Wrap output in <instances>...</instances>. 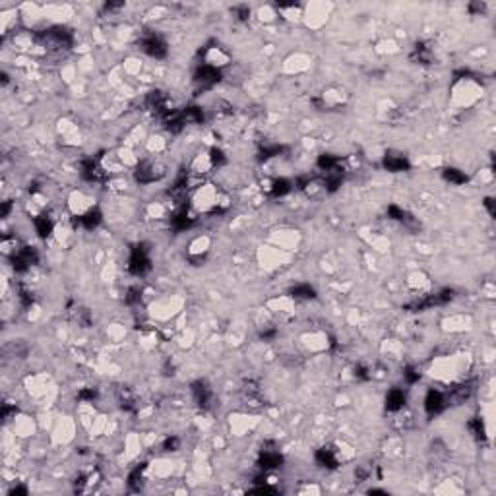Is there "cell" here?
Listing matches in <instances>:
<instances>
[{"label": "cell", "instance_id": "21", "mask_svg": "<svg viewBox=\"0 0 496 496\" xmlns=\"http://www.w3.org/2000/svg\"><path fill=\"white\" fill-rule=\"evenodd\" d=\"M444 178L454 182V184H463L467 182V174H463L459 169H444Z\"/></svg>", "mask_w": 496, "mask_h": 496}, {"label": "cell", "instance_id": "22", "mask_svg": "<svg viewBox=\"0 0 496 496\" xmlns=\"http://www.w3.org/2000/svg\"><path fill=\"white\" fill-rule=\"evenodd\" d=\"M291 192V182L289 180H285V178H279V180H275L273 182V186H272V196H285V194H289Z\"/></svg>", "mask_w": 496, "mask_h": 496}, {"label": "cell", "instance_id": "25", "mask_svg": "<svg viewBox=\"0 0 496 496\" xmlns=\"http://www.w3.org/2000/svg\"><path fill=\"white\" fill-rule=\"evenodd\" d=\"M142 471H144V467H136L132 475H130V481L128 484L132 486V488H140V484H142Z\"/></svg>", "mask_w": 496, "mask_h": 496}, {"label": "cell", "instance_id": "24", "mask_svg": "<svg viewBox=\"0 0 496 496\" xmlns=\"http://www.w3.org/2000/svg\"><path fill=\"white\" fill-rule=\"evenodd\" d=\"M469 430L473 432L475 438H484V426H483V421H481V419H473V421H469Z\"/></svg>", "mask_w": 496, "mask_h": 496}, {"label": "cell", "instance_id": "7", "mask_svg": "<svg viewBox=\"0 0 496 496\" xmlns=\"http://www.w3.org/2000/svg\"><path fill=\"white\" fill-rule=\"evenodd\" d=\"M14 270L16 272H25L29 266H33L35 262H37V252H35V248L31 246H25L22 250H18V254L14 256Z\"/></svg>", "mask_w": 496, "mask_h": 496}, {"label": "cell", "instance_id": "9", "mask_svg": "<svg viewBox=\"0 0 496 496\" xmlns=\"http://www.w3.org/2000/svg\"><path fill=\"white\" fill-rule=\"evenodd\" d=\"M192 394H194V399H196V403H198L200 407H210V403H211V390L208 388V384L206 382H202V380H198V382H194L192 384Z\"/></svg>", "mask_w": 496, "mask_h": 496}, {"label": "cell", "instance_id": "30", "mask_svg": "<svg viewBox=\"0 0 496 496\" xmlns=\"http://www.w3.org/2000/svg\"><path fill=\"white\" fill-rule=\"evenodd\" d=\"M95 396H97V392H95L93 388H89V390H84V392H80V399H93Z\"/></svg>", "mask_w": 496, "mask_h": 496}, {"label": "cell", "instance_id": "12", "mask_svg": "<svg viewBox=\"0 0 496 496\" xmlns=\"http://www.w3.org/2000/svg\"><path fill=\"white\" fill-rule=\"evenodd\" d=\"M405 405V394L401 390H390L388 396H386V409L388 411H399L401 407Z\"/></svg>", "mask_w": 496, "mask_h": 496}, {"label": "cell", "instance_id": "4", "mask_svg": "<svg viewBox=\"0 0 496 496\" xmlns=\"http://www.w3.org/2000/svg\"><path fill=\"white\" fill-rule=\"evenodd\" d=\"M140 47H142V50H144L146 54L153 56V58H163V56H167V43H165L159 35H155V33L144 35L142 41H140Z\"/></svg>", "mask_w": 496, "mask_h": 496}, {"label": "cell", "instance_id": "32", "mask_svg": "<svg viewBox=\"0 0 496 496\" xmlns=\"http://www.w3.org/2000/svg\"><path fill=\"white\" fill-rule=\"evenodd\" d=\"M236 10H238V18H240V20H246L248 14H250V10H248L246 6H240V8H236Z\"/></svg>", "mask_w": 496, "mask_h": 496}, {"label": "cell", "instance_id": "28", "mask_svg": "<svg viewBox=\"0 0 496 496\" xmlns=\"http://www.w3.org/2000/svg\"><path fill=\"white\" fill-rule=\"evenodd\" d=\"M138 300H140V289H138V287H132V289L128 291L126 302H128V304H134V302H138Z\"/></svg>", "mask_w": 496, "mask_h": 496}, {"label": "cell", "instance_id": "27", "mask_svg": "<svg viewBox=\"0 0 496 496\" xmlns=\"http://www.w3.org/2000/svg\"><path fill=\"white\" fill-rule=\"evenodd\" d=\"M210 153H211L210 159H211V165H213V167H219V165H223L225 163L223 151H219V149H211Z\"/></svg>", "mask_w": 496, "mask_h": 496}, {"label": "cell", "instance_id": "31", "mask_svg": "<svg viewBox=\"0 0 496 496\" xmlns=\"http://www.w3.org/2000/svg\"><path fill=\"white\" fill-rule=\"evenodd\" d=\"M355 376H357V378H360V380H368V374H366V368H362V366L355 370Z\"/></svg>", "mask_w": 496, "mask_h": 496}, {"label": "cell", "instance_id": "20", "mask_svg": "<svg viewBox=\"0 0 496 496\" xmlns=\"http://www.w3.org/2000/svg\"><path fill=\"white\" fill-rule=\"evenodd\" d=\"M471 394H473L471 384H461V386H458V388H454V390H452V397H454V401H458V403L465 401V399L471 396Z\"/></svg>", "mask_w": 496, "mask_h": 496}, {"label": "cell", "instance_id": "23", "mask_svg": "<svg viewBox=\"0 0 496 496\" xmlns=\"http://www.w3.org/2000/svg\"><path fill=\"white\" fill-rule=\"evenodd\" d=\"M430 56H432L430 49H428V47H424L422 43L415 47V52H413V58H415V60L422 62V64H428V62H430Z\"/></svg>", "mask_w": 496, "mask_h": 496}, {"label": "cell", "instance_id": "26", "mask_svg": "<svg viewBox=\"0 0 496 496\" xmlns=\"http://www.w3.org/2000/svg\"><path fill=\"white\" fill-rule=\"evenodd\" d=\"M403 378L409 382V384H415V382H419V378H421V374L417 372L415 366H407L405 372H403Z\"/></svg>", "mask_w": 496, "mask_h": 496}, {"label": "cell", "instance_id": "2", "mask_svg": "<svg viewBox=\"0 0 496 496\" xmlns=\"http://www.w3.org/2000/svg\"><path fill=\"white\" fill-rule=\"evenodd\" d=\"M128 270L134 273V275H144V273H148L151 270V260H149L146 244H138V246L132 248L130 262H128Z\"/></svg>", "mask_w": 496, "mask_h": 496}, {"label": "cell", "instance_id": "18", "mask_svg": "<svg viewBox=\"0 0 496 496\" xmlns=\"http://www.w3.org/2000/svg\"><path fill=\"white\" fill-rule=\"evenodd\" d=\"M180 114H182V120H184V124L186 122L200 124L202 120H204V112H202L200 107H186Z\"/></svg>", "mask_w": 496, "mask_h": 496}, {"label": "cell", "instance_id": "33", "mask_svg": "<svg viewBox=\"0 0 496 496\" xmlns=\"http://www.w3.org/2000/svg\"><path fill=\"white\" fill-rule=\"evenodd\" d=\"M484 206H486V210H488V213H490V215H494V208H492V198H486V200H484Z\"/></svg>", "mask_w": 496, "mask_h": 496}, {"label": "cell", "instance_id": "29", "mask_svg": "<svg viewBox=\"0 0 496 496\" xmlns=\"http://www.w3.org/2000/svg\"><path fill=\"white\" fill-rule=\"evenodd\" d=\"M178 444H180V442H178V438H174V436H173V438H167V440H165L163 448H165L167 452H171V450H176V448H178Z\"/></svg>", "mask_w": 496, "mask_h": 496}, {"label": "cell", "instance_id": "8", "mask_svg": "<svg viewBox=\"0 0 496 496\" xmlns=\"http://www.w3.org/2000/svg\"><path fill=\"white\" fill-rule=\"evenodd\" d=\"M82 176L89 182H99L105 178V171L97 159H86L82 163Z\"/></svg>", "mask_w": 496, "mask_h": 496}, {"label": "cell", "instance_id": "17", "mask_svg": "<svg viewBox=\"0 0 496 496\" xmlns=\"http://www.w3.org/2000/svg\"><path fill=\"white\" fill-rule=\"evenodd\" d=\"M35 229H37L39 236H43V238H47V236L52 233V221H50L47 215H39L35 217Z\"/></svg>", "mask_w": 496, "mask_h": 496}, {"label": "cell", "instance_id": "1", "mask_svg": "<svg viewBox=\"0 0 496 496\" xmlns=\"http://www.w3.org/2000/svg\"><path fill=\"white\" fill-rule=\"evenodd\" d=\"M41 41H43V45L45 47H49V49H68L70 45H72V33L68 31V29H64V27H50L47 31H43L41 33Z\"/></svg>", "mask_w": 496, "mask_h": 496}, {"label": "cell", "instance_id": "16", "mask_svg": "<svg viewBox=\"0 0 496 496\" xmlns=\"http://www.w3.org/2000/svg\"><path fill=\"white\" fill-rule=\"evenodd\" d=\"M337 165H339V157H334L330 153H324L318 157V167L326 171V173H332V171H337Z\"/></svg>", "mask_w": 496, "mask_h": 496}, {"label": "cell", "instance_id": "14", "mask_svg": "<svg viewBox=\"0 0 496 496\" xmlns=\"http://www.w3.org/2000/svg\"><path fill=\"white\" fill-rule=\"evenodd\" d=\"M171 223H173V227L176 229V231H182V229H186V227H190V225L194 223V219H192V217H190V213L182 208V210H178L173 215Z\"/></svg>", "mask_w": 496, "mask_h": 496}, {"label": "cell", "instance_id": "6", "mask_svg": "<svg viewBox=\"0 0 496 496\" xmlns=\"http://www.w3.org/2000/svg\"><path fill=\"white\" fill-rule=\"evenodd\" d=\"M446 405H448V397L444 396L442 392H438V390H428V394L424 397V411H426L428 417L440 415L442 411L446 409Z\"/></svg>", "mask_w": 496, "mask_h": 496}, {"label": "cell", "instance_id": "5", "mask_svg": "<svg viewBox=\"0 0 496 496\" xmlns=\"http://www.w3.org/2000/svg\"><path fill=\"white\" fill-rule=\"evenodd\" d=\"M219 80H221L219 70L215 66H211V64H202L198 70H196V74H194V82L202 89H208V87L215 86Z\"/></svg>", "mask_w": 496, "mask_h": 496}, {"label": "cell", "instance_id": "13", "mask_svg": "<svg viewBox=\"0 0 496 496\" xmlns=\"http://www.w3.org/2000/svg\"><path fill=\"white\" fill-rule=\"evenodd\" d=\"M316 461L322 465V467H328V469H335L337 467V456L332 448H320L316 452Z\"/></svg>", "mask_w": 496, "mask_h": 496}, {"label": "cell", "instance_id": "15", "mask_svg": "<svg viewBox=\"0 0 496 496\" xmlns=\"http://www.w3.org/2000/svg\"><path fill=\"white\" fill-rule=\"evenodd\" d=\"M101 219H103L101 211L97 210V208H93V210H89L87 213H84V215L80 217V223L84 225L86 229H95V227L101 223Z\"/></svg>", "mask_w": 496, "mask_h": 496}, {"label": "cell", "instance_id": "10", "mask_svg": "<svg viewBox=\"0 0 496 496\" xmlns=\"http://www.w3.org/2000/svg\"><path fill=\"white\" fill-rule=\"evenodd\" d=\"M260 467L262 469H275V467H281L283 458L277 450H262L260 452Z\"/></svg>", "mask_w": 496, "mask_h": 496}, {"label": "cell", "instance_id": "19", "mask_svg": "<svg viewBox=\"0 0 496 496\" xmlns=\"http://www.w3.org/2000/svg\"><path fill=\"white\" fill-rule=\"evenodd\" d=\"M291 295L297 298H314L316 297V291L310 285H306V283H300V285H295L291 289Z\"/></svg>", "mask_w": 496, "mask_h": 496}, {"label": "cell", "instance_id": "3", "mask_svg": "<svg viewBox=\"0 0 496 496\" xmlns=\"http://www.w3.org/2000/svg\"><path fill=\"white\" fill-rule=\"evenodd\" d=\"M163 174H165V169L161 165L153 161H142L136 169V180L142 184H149V182L159 180Z\"/></svg>", "mask_w": 496, "mask_h": 496}, {"label": "cell", "instance_id": "11", "mask_svg": "<svg viewBox=\"0 0 496 496\" xmlns=\"http://www.w3.org/2000/svg\"><path fill=\"white\" fill-rule=\"evenodd\" d=\"M384 167L388 171H392V173H399V171H407V169H409V161L405 159V155H399V153H386Z\"/></svg>", "mask_w": 496, "mask_h": 496}]
</instances>
